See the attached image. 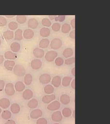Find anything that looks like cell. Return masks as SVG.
Returning <instances> with one entry per match:
<instances>
[{"mask_svg": "<svg viewBox=\"0 0 110 124\" xmlns=\"http://www.w3.org/2000/svg\"><path fill=\"white\" fill-rule=\"evenodd\" d=\"M8 27L9 29L11 30H16L18 29V24L17 23L15 22H11L9 23L8 24Z\"/></svg>", "mask_w": 110, "mask_h": 124, "instance_id": "37", "label": "cell"}, {"mask_svg": "<svg viewBox=\"0 0 110 124\" xmlns=\"http://www.w3.org/2000/svg\"><path fill=\"white\" fill-rule=\"evenodd\" d=\"M4 58L3 56L0 55V64H1L3 62H4Z\"/></svg>", "mask_w": 110, "mask_h": 124, "instance_id": "49", "label": "cell"}, {"mask_svg": "<svg viewBox=\"0 0 110 124\" xmlns=\"http://www.w3.org/2000/svg\"><path fill=\"white\" fill-rule=\"evenodd\" d=\"M7 23V19L3 16H0V26H5Z\"/></svg>", "mask_w": 110, "mask_h": 124, "instance_id": "41", "label": "cell"}, {"mask_svg": "<svg viewBox=\"0 0 110 124\" xmlns=\"http://www.w3.org/2000/svg\"><path fill=\"white\" fill-rule=\"evenodd\" d=\"M62 45V40L59 38L53 39L51 42V48L53 50H57L60 48Z\"/></svg>", "mask_w": 110, "mask_h": 124, "instance_id": "2", "label": "cell"}, {"mask_svg": "<svg viewBox=\"0 0 110 124\" xmlns=\"http://www.w3.org/2000/svg\"><path fill=\"white\" fill-rule=\"evenodd\" d=\"M3 37L5 39L9 40L13 39L14 37V34L13 31H6L3 33Z\"/></svg>", "mask_w": 110, "mask_h": 124, "instance_id": "27", "label": "cell"}, {"mask_svg": "<svg viewBox=\"0 0 110 124\" xmlns=\"http://www.w3.org/2000/svg\"><path fill=\"white\" fill-rule=\"evenodd\" d=\"M51 84L55 87H58L62 84V79L60 76L57 75L53 77L51 80Z\"/></svg>", "mask_w": 110, "mask_h": 124, "instance_id": "14", "label": "cell"}, {"mask_svg": "<svg viewBox=\"0 0 110 124\" xmlns=\"http://www.w3.org/2000/svg\"><path fill=\"white\" fill-rule=\"evenodd\" d=\"M33 81V76L30 74H26L24 78V84L27 85L31 84Z\"/></svg>", "mask_w": 110, "mask_h": 124, "instance_id": "30", "label": "cell"}, {"mask_svg": "<svg viewBox=\"0 0 110 124\" xmlns=\"http://www.w3.org/2000/svg\"><path fill=\"white\" fill-rule=\"evenodd\" d=\"M62 54L65 58H70L73 54V51L71 48H66L64 50Z\"/></svg>", "mask_w": 110, "mask_h": 124, "instance_id": "25", "label": "cell"}, {"mask_svg": "<svg viewBox=\"0 0 110 124\" xmlns=\"http://www.w3.org/2000/svg\"><path fill=\"white\" fill-rule=\"evenodd\" d=\"M73 117L74 119H75V110L73 111Z\"/></svg>", "mask_w": 110, "mask_h": 124, "instance_id": "53", "label": "cell"}, {"mask_svg": "<svg viewBox=\"0 0 110 124\" xmlns=\"http://www.w3.org/2000/svg\"><path fill=\"white\" fill-rule=\"evenodd\" d=\"M55 64L57 66H61L62 65L64 62V60L62 58L58 57L55 59Z\"/></svg>", "mask_w": 110, "mask_h": 124, "instance_id": "38", "label": "cell"}, {"mask_svg": "<svg viewBox=\"0 0 110 124\" xmlns=\"http://www.w3.org/2000/svg\"><path fill=\"white\" fill-rule=\"evenodd\" d=\"M56 98V97L55 95L53 94H50V95H46L44 96V97L42 98V101L44 103L48 104L55 100Z\"/></svg>", "mask_w": 110, "mask_h": 124, "instance_id": "9", "label": "cell"}, {"mask_svg": "<svg viewBox=\"0 0 110 124\" xmlns=\"http://www.w3.org/2000/svg\"><path fill=\"white\" fill-rule=\"evenodd\" d=\"M20 45L17 42H14L10 46L11 50L13 53L18 52L20 49Z\"/></svg>", "mask_w": 110, "mask_h": 124, "instance_id": "29", "label": "cell"}, {"mask_svg": "<svg viewBox=\"0 0 110 124\" xmlns=\"http://www.w3.org/2000/svg\"><path fill=\"white\" fill-rule=\"evenodd\" d=\"M71 26L73 29V30H75V18H74L71 20L70 22Z\"/></svg>", "mask_w": 110, "mask_h": 124, "instance_id": "46", "label": "cell"}, {"mask_svg": "<svg viewBox=\"0 0 110 124\" xmlns=\"http://www.w3.org/2000/svg\"><path fill=\"white\" fill-rule=\"evenodd\" d=\"M21 109L20 105L16 103H13L10 107V110L11 112L14 114H18Z\"/></svg>", "mask_w": 110, "mask_h": 124, "instance_id": "18", "label": "cell"}, {"mask_svg": "<svg viewBox=\"0 0 110 124\" xmlns=\"http://www.w3.org/2000/svg\"><path fill=\"white\" fill-rule=\"evenodd\" d=\"M54 91V88L53 85H51L48 84L44 86V92L46 94L48 95L52 94L53 93Z\"/></svg>", "mask_w": 110, "mask_h": 124, "instance_id": "32", "label": "cell"}, {"mask_svg": "<svg viewBox=\"0 0 110 124\" xmlns=\"http://www.w3.org/2000/svg\"><path fill=\"white\" fill-rule=\"evenodd\" d=\"M51 80V75L48 74H42L39 77V81L42 84H47L49 83Z\"/></svg>", "mask_w": 110, "mask_h": 124, "instance_id": "6", "label": "cell"}, {"mask_svg": "<svg viewBox=\"0 0 110 124\" xmlns=\"http://www.w3.org/2000/svg\"><path fill=\"white\" fill-rule=\"evenodd\" d=\"M50 44V41L48 39L44 38L40 41L39 47L40 48H46Z\"/></svg>", "mask_w": 110, "mask_h": 124, "instance_id": "24", "label": "cell"}, {"mask_svg": "<svg viewBox=\"0 0 110 124\" xmlns=\"http://www.w3.org/2000/svg\"><path fill=\"white\" fill-rule=\"evenodd\" d=\"M4 57L7 59L13 60L17 58V54L11 51L6 52L4 54Z\"/></svg>", "mask_w": 110, "mask_h": 124, "instance_id": "22", "label": "cell"}, {"mask_svg": "<svg viewBox=\"0 0 110 124\" xmlns=\"http://www.w3.org/2000/svg\"><path fill=\"white\" fill-rule=\"evenodd\" d=\"M50 30L47 27L42 28L40 31V34L41 36L43 37H47L50 35Z\"/></svg>", "mask_w": 110, "mask_h": 124, "instance_id": "20", "label": "cell"}, {"mask_svg": "<svg viewBox=\"0 0 110 124\" xmlns=\"http://www.w3.org/2000/svg\"><path fill=\"white\" fill-rule=\"evenodd\" d=\"M66 18L65 15H59L57 16V17L55 18L56 21H59L60 22H63Z\"/></svg>", "mask_w": 110, "mask_h": 124, "instance_id": "43", "label": "cell"}, {"mask_svg": "<svg viewBox=\"0 0 110 124\" xmlns=\"http://www.w3.org/2000/svg\"><path fill=\"white\" fill-rule=\"evenodd\" d=\"M5 92L7 96H13L15 93L14 85L12 83L7 84L5 87Z\"/></svg>", "mask_w": 110, "mask_h": 124, "instance_id": "4", "label": "cell"}, {"mask_svg": "<svg viewBox=\"0 0 110 124\" xmlns=\"http://www.w3.org/2000/svg\"><path fill=\"white\" fill-rule=\"evenodd\" d=\"M22 36L26 39H31L34 36V32L30 29H27L23 32Z\"/></svg>", "mask_w": 110, "mask_h": 124, "instance_id": "12", "label": "cell"}, {"mask_svg": "<svg viewBox=\"0 0 110 124\" xmlns=\"http://www.w3.org/2000/svg\"><path fill=\"white\" fill-rule=\"evenodd\" d=\"M1 40H0V45H1Z\"/></svg>", "mask_w": 110, "mask_h": 124, "instance_id": "55", "label": "cell"}, {"mask_svg": "<svg viewBox=\"0 0 110 124\" xmlns=\"http://www.w3.org/2000/svg\"><path fill=\"white\" fill-rule=\"evenodd\" d=\"M38 106V101L35 98H32L28 103V106L31 109L36 108Z\"/></svg>", "mask_w": 110, "mask_h": 124, "instance_id": "23", "label": "cell"}, {"mask_svg": "<svg viewBox=\"0 0 110 124\" xmlns=\"http://www.w3.org/2000/svg\"><path fill=\"white\" fill-rule=\"evenodd\" d=\"M75 62V58L74 57L67 58L65 61V64L66 65H69L74 63Z\"/></svg>", "mask_w": 110, "mask_h": 124, "instance_id": "40", "label": "cell"}, {"mask_svg": "<svg viewBox=\"0 0 110 124\" xmlns=\"http://www.w3.org/2000/svg\"><path fill=\"white\" fill-rule=\"evenodd\" d=\"M41 23L44 26L48 28L51 25V22L48 18H44L41 21Z\"/></svg>", "mask_w": 110, "mask_h": 124, "instance_id": "36", "label": "cell"}, {"mask_svg": "<svg viewBox=\"0 0 110 124\" xmlns=\"http://www.w3.org/2000/svg\"><path fill=\"white\" fill-rule=\"evenodd\" d=\"M42 63L39 59H34L31 62V68L34 70H39L42 66Z\"/></svg>", "mask_w": 110, "mask_h": 124, "instance_id": "10", "label": "cell"}, {"mask_svg": "<svg viewBox=\"0 0 110 124\" xmlns=\"http://www.w3.org/2000/svg\"><path fill=\"white\" fill-rule=\"evenodd\" d=\"M71 87L73 89V90H75V79H73V80H72L71 81Z\"/></svg>", "mask_w": 110, "mask_h": 124, "instance_id": "47", "label": "cell"}, {"mask_svg": "<svg viewBox=\"0 0 110 124\" xmlns=\"http://www.w3.org/2000/svg\"><path fill=\"white\" fill-rule=\"evenodd\" d=\"M10 106V101L7 98H2L0 99V107L7 109Z\"/></svg>", "mask_w": 110, "mask_h": 124, "instance_id": "13", "label": "cell"}, {"mask_svg": "<svg viewBox=\"0 0 110 124\" xmlns=\"http://www.w3.org/2000/svg\"><path fill=\"white\" fill-rule=\"evenodd\" d=\"M62 31L63 33L66 34L69 33L71 30V26L70 24L67 23H64L62 26Z\"/></svg>", "mask_w": 110, "mask_h": 124, "instance_id": "33", "label": "cell"}, {"mask_svg": "<svg viewBox=\"0 0 110 124\" xmlns=\"http://www.w3.org/2000/svg\"><path fill=\"white\" fill-rule=\"evenodd\" d=\"M69 36L71 38L74 39L75 38V30H73V31H71L69 33Z\"/></svg>", "mask_w": 110, "mask_h": 124, "instance_id": "45", "label": "cell"}, {"mask_svg": "<svg viewBox=\"0 0 110 124\" xmlns=\"http://www.w3.org/2000/svg\"><path fill=\"white\" fill-rule=\"evenodd\" d=\"M1 111H2V110H1V108H0V114L1 113Z\"/></svg>", "mask_w": 110, "mask_h": 124, "instance_id": "54", "label": "cell"}, {"mask_svg": "<svg viewBox=\"0 0 110 124\" xmlns=\"http://www.w3.org/2000/svg\"><path fill=\"white\" fill-rule=\"evenodd\" d=\"M60 102L64 105L68 104L70 102V97L66 94H62L60 97Z\"/></svg>", "mask_w": 110, "mask_h": 124, "instance_id": "19", "label": "cell"}, {"mask_svg": "<svg viewBox=\"0 0 110 124\" xmlns=\"http://www.w3.org/2000/svg\"><path fill=\"white\" fill-rule=\"evenodd\" d=\"M61 107L60 102L57 100H54L49 103L47 107V109L51 111H57Z\"/></svg>", "mask_w": 110, "mask_h": 124, "instance_id": "5", "label": "cell"}, {"mask_svg": "<svg viewBox=\"0 0 110 124\" xmlns=\"http://www.w3.org/2000/svg\"><path fill=\"white\" fill-rule=\"evenodd\" d=\"M62 115L65 118H68L70 117L72 114V111L69 108H64L62 112Z\"/></svg>", "mask_w": 110, "mask_h": 124, "instance_id": "31", "label": "cell"}, {"mask_svg": "<svg viewBox=\"0 0 110 124\" xmlns=\"http://www.w3.org/2000/svg\"><path fill=\"white\" fill-rule=\"evenodd\" d=\"M12 117V113L8 110H5L1 113V117L6 120H8Z\"/></svg>", "mask_w": 110, "mask_h": 124, "instance_id": "34", "label": "cell"}, {"mask_svg": "<svg viewBox=\"0 0 110 124\" xmlns=\"http://www.w3.org/2000/svg\"><path fill=\"white\" fill-rule=\"evenodd\" d=\"M16 20L19 23H23L26 22L27 17L25 15H18L16 16Z\"/></svg>", "mask_w": 110, "mask_h": 124, "instance_id": "35", "label": "cell"}, {"mask_svg": "<svg viewBox=\"0 0 110 124\" xmlns=\"http://www.w3.org/2000/svg\"><path fill=\"white\" fill-rule=\"evenodd\" d=\"M62 112L60 111H56L51 115V120L54 122H58L62 120Z\"/></svg>", "mask_w": 110, "mask_h": 124, "instance_id": "8", "label": "cell"}, {"mask_svg": "<svg viewBox=\"0 0 110 124\" xmlns=\"http://www.w3.org/2000/svg\"><path fill=\"white\" fill-rule=\"evenodd\" d=\"M5 17L8 18H12L15 17V15H6Z\"/></svg>", "mask_w": 110, "mask_h": 124, "instance_id": "52", "label": "cell"}, {"mask_svg": "<svg viewBox=\"0 0 110 124\" xmlns=\"http://www.w3.org/2000/svg\"><path fill=\"white\" fill-rule=\"evenodd\" d=\"M34 55L37 58H43L45 54L44 51L41 48H35L33 51Z\"/></svg>", "mask_w": 110, "mask_h": 124, "instance_id": "15", "label": "cell"}, {"mask_svg": "<svg viewBox=\"0 0 110 124\" xmlns=\"http://www.w3.org/2000/svg\"><path fill=\"white\" fill-rule=\"evenodd\" d=\"M43 115V112L40 109H35L31 111L30 114V118L32 119H38Z\"/></svg>", "mask_w": 110, "mask_h": 124, "instance_id": "7", "label": "cell"}, {"mask_svg": "<svg viewBox=\"0 0 110 124\" xmlns=\"http://www.w3.org/2000/svg\"><path fill=\"white\" fill-rule=\"evenodd\" d=\"M5 124H16V123L13 120H8Z\"/></svg>", "mask_w": 110, "mask_h": 124, "instance_id": "48", "label": "cell"}, {"mask_svg": "<svg viewBox=\"0 0 110 124\" xmlns=\"http://www.w3.org/2000/svg\"><path fill=\"white\" fill-rule=\"evenodd\" d=\"M33 97V93L30 89L25 90L22 93V98L25 100H29L31 99Z\"/></svg>", "mask_w": 110, "mask_h": 124, "instance_id": "17", "label": "cell"}, {"mask_svg": "<svg viewBox=\"0 0 110 124\" xmlns=\"http://www.w3.org/2000/svg\"><path fill=\"white\" fill-rule=\"evenodd\" d=\"M13 70L14 75L19 77L23 76L26 72L25 68L20 64L16 65L14 67Z\"/></svg>", "mask_w": 110, "mask_h": 124, "instance_id": "1", "label": "cell"}, {"mask_svg": "<svg viewBox=\"0 0 110 124\" xmlns=\"http://www.w3.org/2000/svg\"><path fill=\"white\" fill-rule=\"evenodd\" d=\"M57 17L56 15H49L48 16L49 18L51 20H54L55 19V18Z\"/></svg>", "mask_w": 110, "mask_h": 124, "instance_id": "51", "label": "cell"}, {"mask_svg": "<svg viewBox=\"0 0 110 124\" xmlns=\"http://www.w3.org/2000/svg\"><path fill=\"white\" fill-rule=\"evenodd\" d=\"M5 83L4 80H0V92H2L5 87Z\"/></svg>", "mask_w": 110, "mask_h": 124, "instance_id": "44", "label": "cell"}, {"mask_svg": "<svg viewBox=\"0 0 110 124\" xmlns=\"http://www.w3.org/2000/svg\"><path fill=\"white\" fill-rule=\"evenodd\" d=\"M61 24L58 23H55L52 25L51 28L53 31L57 32L59 31L61 29Z\"/></svg>", "mask_w": 110, "mask_h": 124, "instance_id": "39", "label": "cell"}, {"mask_svg": "<svg viewBox=\"0 0 110 124\" xmlns=\"http://www.w3.org/2000/svg\"><path fill=\"white\" fill-rule=\"evenodd\" d=\"M36 124H48V122L47 120H46L45 118H39L36 122Z\"/></svg>", "mask_w": 110, "mask_h": 124, "instance_id": "42", "label": "cell"}, {"mask_svg": "<svg viewBox=\"0 0 110 124\" xmlns=\"http://www.w3.org/2000/svg\"><path fill=\"white\" fill-rule=\"evenodd\" d=\"M25 88V85L22 81H18L15 85V89L18 92H21Z\"/></svg>", "mask_w": 110, "mask_h": 124, "instance_id": "21", "label": "cell"}, {"mask_svg": "<svg viewBox=\"0 0 110 124\" xmlns=\"http://www.w3.org/2000/svg\"><path fill=\"white\" fill-rule=\"evenodd\" d=\"M15 65V62L13 60H7L4 62V66L5 68L8 70L11 71L12 70Z\"/></svg>", "mask_w": 110, "mask_h": 124, "instance_id": "16", "label": "cell"}, {"mask_svg": "<svg viewBox=\"0 0 110 124\" xmlns=\"http://www.w3.org/2000/svg\"><path fill=\"white\" fill-rule=\"evenodd\" d=\"M71 73H72V75H73V76H75V68L74 67L72 69V70H71Z\"/></svg>", "mask_w": 110, "mask_h": 124, "instance_id": "50", "label": "cell"}, {"mask_svg": "<svg viewBox=\"0 0 110 124\" xmlns=\"http://www.w3.org/2000/svg\"><path fill=\"white\" fill-rule=\"evenodd\" d=\"M58 53L55 51H49L45 54V58L47 61L53 62L57 58Z\"/></svg>", "mask_w": 110, "mask_h": 124, "instance_id": "3", "label": "cell"}, {"mask_svg": "<svg viewBox=\"0 0 110 124\" xmlns=\"http://www.w3.org/2000/svg\"><path fill=\"white\" fill-rule=\"evenodd\" d=\"M72 78L69 76L64 77L62 80V84L64 87L68 86L71 84Z\"/></svg>", "mask_w": 110, "mask_h": 124, "instance_id": "26", "label": "cell"}, {"mask_svg": "<svg viewBox=\"0 0 110 124\" xmlns=\"http://www.w3.org/2000/svg\"><path fill=\"white\" fill-rule=\"evenodd\" d=\"M39 25V23L37 19L34 18H31L29 19L28 22V27L31 30L35 29L37 28Z\"/></svg>", "mask_w": 110, "mask_h": 124, "instance_id": "11", "label": "cell"}, {"mask_svg": "<svg viewBox=\"0 0 110 124\" xmlns=\"http://www.w3.org/2000/svg\"><path fill=\"white\" fill-rule=\"evenodd\" d=\"M22 31L21 29H18L15 32L14 34V38L15 40H21L23 38V36H22Z\"/></svg>", "mask_w": 110, "mask_h": 124, "instance_id": "28", "label": "cell"}, {"mask_svg": "<svg viewBox=\"0 0 110 124\" xmlns=\"http://www.w3.org/2000/svg\"><path fill=\"white\" fill-rule=\"evenodd\" d=\"M60 124L59 123H55V124Z\"/></svg>", "mask_w": 110, "mask_h": 124, "instance_id": "56", "label": "cell"}]
</instances>
